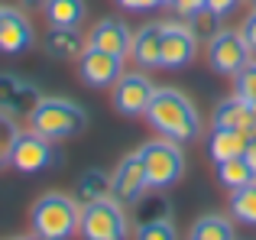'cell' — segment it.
Returning a JSON list of instances; mask_svg holds the SVG:
<instances>
[{
	"mask_svg": "<svg viewBox=\"0 0 256 240\" xmlns=\"http://www.w3.org/2000/svg\"><path fill=\"white\" fill-rule=\"evenodd\" d=\"M230 214L246 228H256V178L246 182L244 188L230 192Z\"/></svg>",
	"mask_w": 256,
	"mask_h": 240,
	"instance_id": "603a6c76",
	"label": "cell"
},
{
	"mask_svg": "<svg viewBox=\"0 0 256 240\" xmlns=\"http://www.w3.org/2000/svg\"><path fill=\"white\" fill-rule=\"evenodd\" d=\"M88 49L78 26H52L49 36H46V52L52 58H62V62H72V58H82V52Z\"/></svg>",
	"mask_w": 256,
	"mask_h": 240,
	"instance_id": "e0dca14e",
	"label": "cell"
},
{
	"mask_svg": "<svg viewBox=\"0 0 256 240\" xmlns=\"http://www.w3.org/2000/svg\"><path fill=\"white\" fill-rule=\"evenodd\" d=\"M100 198H110V176H104L100 169H88L82 178H78V188H75V202L82 204H91V202H100Z\"/></svg>",
	"mask_w": 256,
	"mask_h": 240,
	"instance_id": "d6986e66",
	"label": "cell"
},
{
	"mask_svg": "<svg viewBox=\"0 0 256 240\" xmlns=\"http://www.w3.org/2000/svg\"><path fill=\"white\" fill-rule=\"evenodd\" d=\"M256 178V172L250 169V162H246L244 156H237V159H224V162H218V182L224 185L227 192H237V188H244L246 182H253Z\"/></svg>",
	"mask_w": 256,
	"mask_h": 240,
	"instance_id": "ffe728a7",
	"label": "cell"
},
{
	"mask_svg": "<svg viewBox=\"0 0 256 240\" xmlns=\"http://www.w3.org/2000/svg\"><path fill=\"white\" fill-rule=\"evenodd\" d=\"M136 240H178V234H175L172 218H166V221L136 224Z\"/></svg>",
	"mask_w": 256,
	"mask_h": 240,
	"instance_id": "484cf974",
	"label": "cell"
},
{
	"mask_svg": "<svg viewBox=\"0 0 256 240\" xmlns=\"http://www.w3.org/2000/svg\"><path fill=\"white\" fill-rule=\"evenodd\" d=\"M188 240H237L234 234V224L220 214H204L201 221H194Z\"/></svg>",
	"mask_w": 256,
	"mask_h": 240,
	"instance_id": "7402d4cb",
	"label": "cell"
},
{
	"mask_svg": "<svg viewBox=\"0 0 256 240\" xmlns=\"http://www.w3.org/2000/svg\"><path fill=\"white\" fill-rule=\"evenodd\" d=\"M78 221H82V204L75 202V195H62V192H46L30 211L36 240H68L72 234H78Z\"/></svg>",
	"mask_w": 256,
	"mask_h": 240,
	"instance_id": "7a4b0ae2",
	"label": "cell"
},
{
	"mask_svg": "<svg viewBox=\"0 0 256 240\" xmlns=\"http://www.w3.org/2000/svg\"><path fill=\"white\" fill-rule=\"evenodd\" d=\"M250 4H256V0H250Z\"/></svg>",
	"mask_w": 256,
	"mask_h": 240,
	"instance_id": "f35d334b",
	"label": "cell"
},
{
	"mask_svg": "<svg viewBox=\"0 0 256 240\" xmlns=\"http://www.w3.org/2000/svg\"><path fill=\"white\" fill-rule=\"evenodd\" d=\"M130 42H133V32L120 20H100L91 30V36H88V46H94L100 52H110V56H120V58L130 56Z\"/></svg>",
	"mask_w": 256,
	"mask_h": 240,
	"instance_id": "9a60e30c",
	"label": "cell"
},
{
	"mask_svg": "<svg viewBox=\"0 0 256 240\" xmlns=\"http://www.w3.org/2000/svg\"><path fill=\"white\" fill-rule=\"evenodd\" d=\"M246 143L250 136L240 130H227V126H214L208 133V152H211L214 162H224V159H237L246 152Z\"/></svg>",
	"mask_w": 256,
	"mask_h": 240,
	"instance_id": "ac0fdd59",
	"label": "cell"
},
{
	"mask_svg": "<svg viewBox=\"0 0 256 240\" xmlns=\"http://www.w3.org/2000/svg\"><path fill=\"white\" fill-rule=\"evenodd\" d=\"M162 30H166V23H146L143 30L133 36L130 56L143 72L159 68V62H162Z\"/></svg>",
	"mask_w": 256,
	"mask_h": 240,
	"instance_id": "5bb4252c",
	"label": "cell"
},
{
	"mask_svg": "<svg viewBox=\"0 0 256 240\" xmlns=\"http://www.w3.org/2000/svg\"><path fill=\"white\" fill-rule=\"evenodd\" d=\"M16 240H36V237H16Z\"/></svg>",
	"mask_w": 256,
	"mask_h": 240,
	"instance_id": "d590c367",
	"label": "cell"
},
{
	"mask_svg": "<svg viewBox=\"0 0 256 240\" xmlns=\"http://www.w3.org/2000/svg\"><path fill=\"white\" fill-rule=\"evenodd\" d=\"M194 56H198V36L192 32V26L166 20V30H162V62H159V68L178 72V68H185V65H192Z\"/></svg>",
	"mask_w": 256,
	"mask_h": 240,
	"instance_id": "9c48e42d",
	"label": "cell"
},
{
	"mask_svg": "<svg viewBox=\"0 0 256 240\" xmlns=\"http://www.w3.org/2000/svg\"><path fill=\"white\" fill-rule=\"evenodd\" d=\"M32 46V26L13 6H4V16H0V52L4 56H20Z\"/></svg>",
	"mask_w": 256,
	"mask_h": 240,
	"instance_id": "4fadbf2b",
	"label": "cell"
},
{
	"mask_svg": "<svg viewBox=\"0 0 256 240\" xmlns=\"http://www.w3.org/2000/svg\"><path fill=\"white\" fill-rule=\"evenodd\" d=\"M10 166L23 176H36V172L58 166V152L52 146V140L39 136L36 130H20L10 150Z\"/></svg>",
	"mask_w": 256,
	"mask_h": 240,
	"instance_id": "8992f818",
	"label": "cell"
},
{
	"mask_svg": "<svg viewBox=\"0 0 256 240\" xmlns=\"http://www.w3.org/2000/svg\"><path fill=\"white\" fill-rule=\"evenodd\" d=\"M237 4H240V0H208V10H214L220 20H224L227 13H234V10H237Z\"/></svg>",
	"mask_w": 256,
	"mask_h": 240,
	"instance_id": "1f68e13d",
	"label": "cell"
},
{
	"mask_svg": "<svg viewBox=\"0 0 256 240\" xmlns=\"http://www.w3.org/2000/svg\"><path fill=\"white\" fill-rule=\"evenodd\" d=\"M146 192H150V185H146V169H143V159H140V150H136V152H130V156H124L120 166L114 169L110 195L117 198L120 204H136Z\"/></svg>",
	"mask_w": 256,
	"mask_h": 240,
	"instance_id": "8fae6325",
	"label": "cell"
},
{
	"mask_svg": "<svg viewBox=\"0 0 256 240\" xmlns=\"http://www.w3.org/2000/svg\"><path fill=\"white\" fill-rule=\"evenodd\" d=\"M78 75H82V82L88 88H114L117 78L124 75V58L88 46L82 52V58H78Z\"/></svg>",
	"mask_w": 256,
	"mask_h": 240,
	"instance_id": "7c38bea8",
	"label": "cell"
},
{
	"mask_svg": "<svg viewBox=\"0 0 256 240\" xmlns=\"http://www.w3.org/2000/svg\"><path fill=\"white\" fill-rule=\"evenodd\" d=\"M42 101V94H39L36 84H30L26 78L13 75V72H6V75H0V114L20 120L36 110V104Z\"/></svg>",
	"mask_w": 256,
	"mask_h": 240,
	"instance_id": "30bf717a",
	"label": "cell"
},
{
	"mask_svg": "<svg viewBox=\"0 0 256 240\" xmlns=\"http://www.w3.org/2000/svg\"><path fill=\"white\" fill-rule=\"evenodd\" d=\"M218 30H220V16H218L214 10H208V6H204V10H198V13L192 16V32H194L198 39H211Z\"/></svg>",
	"mask_w": 256,
	"mask_h": 240,
	"instance_id": "83f0119b",
	"label": "cell"
},
{
	"mask_svg": "<svg viewBox=\"0 0 256 240\" xmlns=\"http://www.w3.org/2000/svg\"><path fill=\"white\" fill-rule=\"evenodd\" d=\"M49 0H23V6H46Z\"/></svg>",
	"mask_w": 256,
	"mask_h": 240,
	"instance_id": "836d02e7",
	"label": "cell"
},
{
	"mask_svg": "<svg viewBox=\"0 0 256 240\" xmlns=\"http://www.w3.org/2000/svg\"><path fill=\"white\" fill-rule=\"evenodd\" d=\"M162 4H175V0H162Z\"/></svg>",
	"mask_w": 256,
	"mask_h": 240,
	"instance_id": "8d00e7d4",
	"label": "cell"
},
{
	"mask_svg": "<svg viewBox=\"0 0 256 240\" xmlns=\"http://www.w3.org/2000/svg\"><path fill=\"white\" fill-rule=\"evenodd\" d=\"M146 120H150V126H156L159 136L175 140V143H182V146L194 143V140L201 136L198 110H194V104L175 88H156L150 108H146Z\"/></svg>",
	"mask_w": 256,
	"mask_h": 240,
	"instance_id": "6da1fadb",
	"label": "cell"
},
{
	"mask_svg": "<svg viewBox=\"0 0 256 240\" xmlns=\"http://www.w3.org/2000/svg\"><path fill=\"white\" fill-rule=\"evenodd\" d=\"M152 94H156V84L143 72H124L114 84V108L124 117H146Z\"/></svg>",
	"mask_w": 256,
	"mask_h": 240,
	"instance_id": "ba28073f",
	"label": "cell"
},
{
	"mask_svg": "<svg viewBox=\"0 0 256 240\" xmlns=\"http://www.w3.org/2000/svg\"><path fill=\"white\" fill-rule=\"evenodd\" d=\"M214 126H227V130H240L246 133V136H253L256 133V117H253V108L244 101V98H227V101H220L218 108H214V117H211Z\"/></svg>",
	"mask_w": 256,
	"mask_h": 240,
	"instance_id": "2e32d148",
	"label": "cell"
},
{
	"mask_svg": "<svg viewBox=\"0 0 256 240\" xmlns=\"http://www.w3.org/2000/svg\"><path fill=\"white\" fill-rule=\"evenodd\" d=\"M140 159H143V169H146V185L150 192H162L175 185L185 172V152H182V143L175 140H150V143L140 146Z\"/></svg>",
	"mask_w": 256,
	"mask_h": 240,
	"instance_id": "277c9868",
	"label": "cell"
},
{
	"mask_svg": "<svg viewBox=\"0 0 256 240\" xmlns=\"http://www.w3.org/2000/svg\"><path fill=\"white\" fill-rule=\"evenodd\" d=\"M240 32H244V39H246V46L256 52V10L250 13V16L244 20V26H240Z\"/></svg>",
	"mask_w": 256,
	"mask_h": 240,
	"instance_id": "4dcf8cb0",
	"label": "cell"
},
{
	"mask_svg": "<svg viewBox=\"0 0 256 240\" xmlns=\"http://www.w3.org/2000/svg\"><path fill=\"white\" fill-rule=\"evenodd\" d=\"M84 126H88L84 108L68 101V98H42L36 104V110L30 114V130H36L39 136L52 140V143L78 136Z\"/></svg>",
	"mask_w": 256,
	"mask_h": 240,
	"instance_id": "3957f363",
	"label": "cell"
},
{
	"mask_svg": "<svg viewBox=\"0 0 256 240\" xmlns=\"http://www.w3.org/2000/svg\"><path fill=\"white\" fill-rule=\"evenodd\" d=\"M42 13L52 26H78L84 20V0H49Z\"/></svg>",
	"mask_w": 256,
	"mask_h": 240,
	"instance_id": "44dd1931",
	"label": "cell"
},
{
	"mask_svg": "<svg viewBox=\"0 0 256 240\" xmlns=\"http://www.w3.org/2000/svg\"><path fill=\"white\" fill-rule=\"evenodd\" d=\"M172 218V208L162 195H150V198H140L136 202V224H150V221H166Z\"/></svg>",
	"mask_w": 256,
	"mask_h": 240,
	"instance_id": "cb8c5ba5",
	"label": "cell"
},
{
	"mask_svg": "<svg viewBox=\"0 0 256 240\" xmlns=\"http://www.w3.org/2000/svg\"><path fill=\"white\" fill-rule=\"evenodd\" d=\"M253 58V49L246 46L240 30H218L208 39V65L218 75H237Z\"/></svg>",
	"mask_w": 256,
	"mask_h": 240,
	"instance_id": "52a82bcc",
	"label": "cell"
},
{
	"mask_svg": "<svg viewBox=\"0 0 256 240\" xmlns=\"http://www.w3.org/2000/svg\"><path fill=\"white\" fill-rule=\"evenodd\" d=\"M124 10H133V13H146V10H156L162 0H117Z\"/></svg>",
	"mask_w": 256,
	"mask_h": 240,
	"instance_id": "f546056e",
	"label": "cell"
},
{
	"mask_svg": "<svg viewBox=\"0 0 256 240\" xmlns=\"http://www.w3.org/2000/svg\"><path fill=\"white\" fill-rule=\"evenodd\" d=\"M172 6H175V13H178L182 20H192L198 10H204V6H208V0H175Z\"/></svg>",
	"mask_w": 256,
	"mask_h": 240,
	"instance_id": "f1b7e54d",
	"label": "cell"
},
{
	"mask_svg": "<svg viewBox=\"0 0 256 240\" xmlns=\"http://www.w3.org/2000/svg\"><path fill=\"white\" fill-rule=\"evenodd\" d=\"M250 108H253V117H256V101H253V104H250Z\"/></svg>",
	"mask_w": 256,
	"mask_h": 240,
	"instance_id": "e575fe53",
	"label": "cell"
},
{
	"mask_svg": "<svg viewBox=\"0 0 256 240\" xmlns=\"http://www.w3.org/2000/svg\"><path fill=\"white\" fill-rule=\"evenodd\" d=\"M16 133H20L16 120L6 117V114H0V169H4V166H10V150H13Z\"/></svg>",
	"mask_w": 256,
	"mask_h": 240,
	"instance_id": "4316f807",
	"label": "cell"
},
{
	"mask_svg": "<svg viewBox=\"0 0 256 240\" xmlns=\"http://www.w3.org/2000/svg\"><path fill=\"white\" fill-rule=\"evenodd\" d=\"M78 234L84 240H126L130 237V218L117 198H100L82 208Z\"/></svg>",
	"mask_w": 256,
	"mask_h": 240,
	"instance_id": "5b68a950",
	"label": "cell"
},
{
	"mask_svg": "<svg viewBox=\"0 0 256 240\" xmlns=\"http://www.w3.org/2000/svg\"><path fill=\"white\" fill-rule=\"evenodd\" d=\"M244 159L250 162V169L256 172V133L250 136V143H246V152H244Z\"/></svg>",
	"mask_w": 256,
	"mask_h": 240,
	"instance_id": "d6a6232c",
	"label": "cell"
},
{
	"mask_svg": "<svg viewBox=\"0 0 256 240\" xmlns=\"http://www.w3.org/2000/svg\"><path fill=\"white\" fill-rule=\"evenodd\" d=\"M234 94L244 98L246 104L256 101V62H253V58L237 72V75H234Z\"/></svg>",
	"mask_w": 256,
	"mask_h": 240,
	"instance_id": "d4e9b609",
	"label": "cell"
},
{
	"mask_svg": "<svg viewBox=\"0 0 256 240\" xmlns=\"http://www.w3.org/2000/svg\"><path fill=\"white\" fill-rule=\"evenodd\" d=\"M0 16H4V6H0Z\"/></svg>",
	"mask_w": 256,
	"mask_h": 240,
	"instance_id": "74e56055",
	"label": "cell"
}]
</instances>
